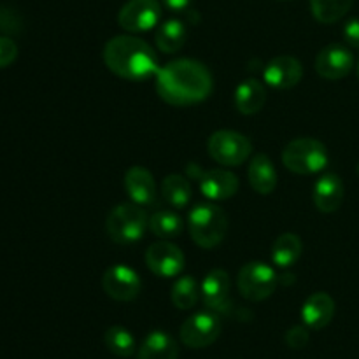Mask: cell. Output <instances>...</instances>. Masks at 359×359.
<instances>
[{
    "label": "cell",
    "mask_w": 359,
    "mask_h": 359,
    "mask_svg": "<svg viewBox=\"0 0 359 359\" xmlns=\"http://www.w3.org/2000/svg\"><path fill=\"white\" fill-rule=\"evenodd\" d=\"M125 189L130 200L140 207L151 205L156 200V184L153 174L139 165L128 168L125 174Z\"/></svg>",
    "instance_id": "obj_16"
},
{
    "label": "cell",
    "mask_w": 359,
    "mask_h": 359,
    "mask_svg": "<svg viewBox=\"0 0 359 359\" xmlns=\"http://www.w3.org/2000/svg\"><path fill=\"white\" fill-rule=\"evenodd\" d=\"M356 72H358V77H359V60H358V65H356Z\"/></svg>",
    "instance_id": "obj_33"
},
{
    "label": "cell",
    "mask_w": 359,
    "mask_h": 359,
    "mask_svg": "<svg viewBox=\"0 0 359 359\" xmlns=\"http://www.w3.org/2000/svg\"><path fill=\"white\" fill-rule=\"evenodd\" d=\"M104 62L112 74L126 81H147L160 70L153 48L133 35L111 39L104 48Z\"/></svg>",
    "instance_id": "obj_2"
},
{
    "label": "cell",
    "mask_w": 359,
    "mask_h": 359,
    "mask_svg": "<svg viewBox=\"0 0 359 359\" xmlns=\"http://www.w3.org/2000/svg\"><path fill=\"white\" fill-rule=\"evenodd\" d=\"M344 39L351 48L359 49V18L347 21L346 27H344Z\"/></svg>",
    "instance_id": "obj_31"
},
{
    "label": "cell",
    "mask_w": 359,
    "mask_h": 359,
    "mask_svg": "<svg viewBox=\"0 0 359 359\" xmlns=\"http://www.w3.org/2000/svg\"><path fill=\"white\" fill-rule=\"evenodd\" d=\"M161 18L158 0H128L118 14V23L123 30L140 34L153 30Z\"/></svg>",
    "instance_id": "obj_10"
},
{
    "label": "cell",
    "mask_w": 359,
    "mask_h": 359,
    "mask_svg": "<svg viewBox=\"0 0 359 359\" xmlns=\"http://www.w3.org/2000/svg\"><path fill=\"white\" fill-rule=\"evenodd\" d=\"M283 163L293 174H318L328 165V151L321 140L300 137L284 147Z\"/></svg>",
    "instance_id": "obj_5"
},
{
    "label": "cell",
    "mask_w": 359,
    "mask_h": 359,
    "mask_svg": "<svg viewBox=\"0 0 359 359\" xmlns=\"http://www.w3.org/2000/svg\"><path fill=\"white\" fill-rule=\"evenodd\" d=\"M146 265L158 277H177L184 269V252L172 242L160 241L147 248Z\"/></svg>",
    "instance_id": "obj_12"
},
{
    "label": "cell",
    "mask_w": 359,
    "mask_h": 359,
    "mask_svg": "<svg viewBox=\"0 0 359 359\" xmlns=\"http://www.w3.org/2000/svg\"><path fill=\"white\" fill-rule=\"evenodd\" d=\"M279 279L272 266L263 262L245 263L237 277V286L242 297L249 302L266 300L276 291Z\"/></svg>",
    "instance_id": "obj_7"
},
{
    "label": "cell",
    "mask_w": 359,
    "mask_h": 359,
    "mask_svg": "<svg viewBox=\"0 0 359 359\" xmlns=\"http://www.w3.org/2000/svg\"><path fill=\"white\" fill-rule=\"evenodd\" d=\"M179 335H181V342L189 349H203V347L212 346L221 335L219 316L212 311L189 316L182 323Z\"/></svg>",
    "instance_id": "obj_9"
},
{
    "label": "cell",
    "mask_w": 359,
    "mask_h": 359,
    "mask_svg": "<svg viewBox=\"0 0 359 359\" xmlns=\"http://www.w3.org/2000/svg\"><path fill=\"white\" fill-rule=\"evenodd\" d=\"M105 346L114 356L118 358H130L135 354L137 344L132 333L123 326H111L104 335Z\"/></svg>",
    "instance_id": "obj_27"
},
{
    "label": "cell",
    "mask_w": 359,
    "mask_h": 359,
    "mask_svg": "<svg viewBox=\"0 0 359 359\" xmlns=\"http://www.w3.org/2000/svg\"><path fill=\"white\" fill-rule=\"evenodd\" d=\"M314 205L318 210L325 214L337 212L344 202V182L339 175L335 174H326L316 182L314 193Z\"/></svg>",
    "instance_id": "obj_18"
},
{
    "label": "cell",
    "mask_w": 359,
    "mask_h": 359,
    "mask_svg": "<svg viewBox=\"0 0 359 359\" xmlns=\"http://www.w3.org/2000/svg\"><path fill=\"white\" fill-rule=\"evenodd\" d=\"M102 287L105 294L116 302H132L139 297L140 283L139 273L126 265H112L105 270L102 277Z\"/></svg>",
    "instance_id": "obj_11"
},
{
    "label": "cell",
    "mask_w": 359,
    "mask_h": 359,
    "mask_svg": "<svg viewBox=\"0 0 359 359\" xmlns=\"http://www.w3.org/2000/svg\"><path fill=\"white\" fill-rule=\"evenodd\" d=\"M161 195L174 209H184L191 202V182L181 174H170L161 182Z\"/></svg>",
    "instance_id": "obj_24"
},
{
    "label": "cell",
    "mask_w": 359,
    "mask_h": 359,
    "mask_svg": "<svg viewBox=\"0 0 359 359\" xmlns=\"http://www.w3.org/2000/svg\"><path fill=\"white\" fill-rule=\"evenodd\" d=\"M149 228V216L137 203H119L109 212L105 231L116 244H133Z\"/></svg>",
    "instance_id": "obj_4"
},
{
    "label": "cell",
    "mask_w": 359,
    "mask_h": 359,
    "mask_svg": "<svg viewBox=\"0 0 359 359\" xmlns=\"http://www.w3.org/2000/svg\"><path fill=\"white\" fill-rule=\"evenodd\" d=\"M249 184L259 195H270L277 188V172L272 160L266 154L258 153L252 156L248 168Z\"/></svg>",
    "instance_id": "obj_19"
},
{
    "label": "cell",
    "mask_w": 359,
    "mask_h": 359,
    "mask_svg": "<svg viewBox=\"0 0 359 359\" xmlns=\"http://www.w3.org/2000/svg\"><path fill=\"white\" fill-rule=\"evenodd\" d=\"M280 2H286V0H280Z\"/></svg>",
    "instance_id": "obj_34"
},
{
    "label": "cell",
    "mask_w": 359,
    "mask_h": 359,
    "mask_svg": "<svg viewBox=\"0 0 359 359\" xmlns=\"http://www.w3.org/2000/svg\"><path fill=\"white\" fill-rule=\"evenodd\" d=\"M304 77V67L294 56L280 55L266 63L263 70V79L276 90H290L297 86Z\"/></svg>",
    "instance_id": "obj_14"
},
{
    "label": "cell",
    "mask_w": 359,
    "mask_h": 359,
    "mask_svg": "<svg viewBox=\"0 0 359 359\" xmlns=\"http://www.w3.org/2000/svg\"><path fill=\"white\" fill-rule=\"evenodd\" d=\"M18 58V46L13 39L0 37V69L9 67Z\"/></svg>",
    "instance_id": "obj_30"
},
{
    "label": "cell",
    "mask_w": 359,
    "mask_h": 359,
    "mask_svg": "<svg viewBox=\"0 0 359 359\" xmlns=\"http://www.w3.org/2000/svg\"><path fill=\"white\" fill-rule=\"evenodd\" d=\"M353 53L340 44L326 46L316 56V72L328 81H339L353 70Z\"/></svg>",
    "instance_id": "obj_13"
},
{
    "label": "cell",
    "mask_w": 359,
    "mask_h": 359,
    "mask_svg": "<svg viewBox=\"0 0 359 359\" xmlns=\"http://www.w3.org/2000/svg\"><path fill=\"white\" fill-rule=\"evenodd\" d=\"M191 2L193 0H163L165 6L172 11H184Z\"/></svg>",
    "instance_id": "obj_32"
},
{
    "label": "cell",
    "mask_w": 359,
    "mask_h": 359,
    "mask_svg": "<svg viewBox=\"0 0 359 359\" xmlns=\"http://www.w3.org/2000/svg\"><path fill=\"white\" fill-rule=\"evenodd\" d=\"M209 156L223 167H238L251 156L252 144L242 133L233 130H217L207 142Z\"/></svg>",
    "instance_id": "obj_6"
},
{
    "label": "cell",
    "mask_w": 359,
    "mask_h": 359,
    "mask_svg": "<svg viewBox=\"0 0 359 359\" xmlns=\"http://www.w3.org/2000/svg\"><path fill=\"white\" fill-rule=\"evenodd\" d=\"M188 175L198 182L202 195L205 198L214 200V202L231 198L238 189L237 175L231 174L230 170H224V168L202 170L196 163H189Z\"/></svg>",
    "instance_id": "obj_8"
},
{
    "label": "cell",
    "mask_w": 359,
    "mask_h": 359,
    "mask_svg": "<svg viewBox=\"0 0 359 359\" xmlns=\"http://www.w3.org/2000/svg\"><path fill=\"white\" fill-rule=\"evenodd\" d=\"M335 316V300L328 293L311 294L302 307L304 325L311 330H323L332 323Z\"/></svg>",
    "instance_id": "obj_17"
},
{
    "label": "cell",
    "mask_w": 359,
    "mask_h": 359,
    "mask_svg": "<svg viewBox=\"0 0 359 359\" xmlns=\"http://www.w3.org/2000/svg\"><path fill=\"white\" fill-rule=\"evenodd\" d=\"M186 27L179 20H167L158 27L154 34V42L156 48L165 55H174L181 51L186 42Z\"/></svg>",
    "instance_id": "obj_22"
},
{
    "label": "cell",
    "mask_w": 359,
    "mask_h": 359,
    "mask_svg": "<svg viewBox=\"0 0 359 359\" xmlns=\"http://www.w3.org/2000/svg\"><path fill=\"white\" fill-rule=\"evenodd\" d=\"M156 91L163 102L177 107L203 102L212 91V76L203 63L181 58L160 67Z\"/></svg>",
    "instance_id": "obj_1"
},
{
    "label": "cell",
    "mask_w": 359,
    "mask_h": 359,
    "mask_svg": "<svg viewBox=\"0 0 359 359\" xmlns=\"http://www.w3.org/2000/svg\"><path fill=\"white\" fill-rule=\"evenodd\" d=\"M304 244L297 233H283L272 245V262L279 269H290L300 259Z\"/></svg>",
    "instance_id": "obj_23"
},
{
    "label": "cell",
    "mask_w": 359,
    "mask_h": 359,
    "mask_svg": "<svg viewBox=\"0 0 359 359\" xmlns=\"http://www.w3.org/2000/svg\"><path fill=\"white\" fill-rule=\"evenodd\" d=\"M266 102V90L259 81L244 79L235 90V107L241 114L252 116L263 109Z\"/></svg>",
    "instance_id": "obj_20"
},
{
    "label": "cell",
    "mask_w": 359,
    "mask_h": 359,
    "mask_svg": "<svg viewBox=\"0 0 359 359\" xmlns=\"http://www.w3.org/2000/svg\"><path fill=\"white\" fill-rule=\"evenodd\" d=\"M179 346L168 333L151 332L140 344L137 359H177Z\"/></svg>",
    "instance_id": "obj_21"
},
{
    "label": "cell",
    "mask_w": 359,
    "mask_h": 359,
    "mask_svg": "<svg viewBox=\"0 0 359 359\" xmlns=\"http://www.w3.org/2000/svg\"><path fill=\"white\" fill-rule=\"evenodd\" d=\"M230 276L226 270L216 269L210 270L202 283V300L205 307L212 312H223L226 314L231 307L230 302Z\"/></svg>",
    "instance_id": "obj_15"
},
{
    "label": "cell",
    "mask_w": 359,
    "mask_h": 359,
    "mask_svg": "<svg viewBox=\"0 0 359 359\" xmlns=\"http://www.w3.org/2000/svg\"><path fill=\"white\" fill-rule=\"evenodd\" d=\"M149 230L154 237L172 241L182 233V219L172 210H158L149 217Z\"/></svg>",
    "instance_id": "obj_25"
},
{
    "label": "cell",
    "mask_w": 359,
    "mask_h": 359,
    "mask_svg": "<svg viewBox=\"0 0 359 359\" xmlns=\"http://www.w3.org/2000/svg\"><path fill=\"white\" fill-rule=\"evenodd\" d=\"M198 284L191 276H182L175 280L174 287H172V304L181 311H189L198 302Z\"/></svg>",
    "instance_id": "obj_28"
},
{
    "label": "cell",
    "mask_w": 359,
    "mask_h": 359,
    "mask_svg": "<svg viewBox=\"0 0 359 359\" xmlns=\"http://www.w3.org/2000/svg\"><path fill=\"white\" fill-rule=\"evenodd\" d=\"M189 235L202 249H214L224 241L228 231V216L214 203H198L188 217Z\"/></svg>",
    "instance_id": "obj_3"
},
{
    "label": "cell",
    "mask_w": 359,
    "mask_h": 359,
    "mask_svg": "<svg viewBox=\"0 0 359 359\" xmlns=\"http://www.w3.org/2000/svg\"><path fill=\"white\" fill-rule=\"evenodd\" d=\"M286 344L291 349H304L309 344V328L307 326H293L286 333Z\"/></svg>",
    "instance_id": "obj_29"
},
{
    "label": "cell",
    "mask_w": 359,
    "mask_h": 359,
    "mask_svg": "<svg viewBox=\"0 0 359 359\" xmlns=\"http://www.w3.org/2000/svg\"><path fill=\"white\" fill-rule=\"evenodd\" d=\"M354 0H311V9L319 23L332 25L342 20L353 7Z\"/></svg>",
    "instance_id": "obj_26"
}]
</instances>
